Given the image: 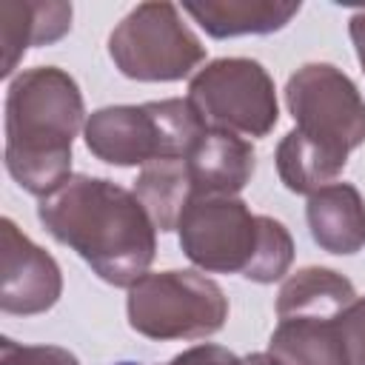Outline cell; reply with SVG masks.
<instances>
[{
  "label": "cell",
  "instance_id": "1",
  "mask_svg": "<svg viewBox=\"0 0 365 365\" xmlns=\"http://www.w3.org/2000/svg\"><path fill=\"white\" fill-rule=\"evenodd\" d=\"M37 220L117 288H131L145 277L157 254V228L137 194L103 177H68L40 200Z\"/></svg>",
  "mask_w": 365,
  "mask_h": 365
},
{
  "label": "cell",
  "instance_id": "2",
  "mask_svg": "<svg viewBox=\"0 0 365 365\" xmlns=\"http://www.w3.org/2000/svg\"><path fill=\"white\" fill-rule=\"evenodd\" d=\"M77 80L57 66L20 71L6 91V171L34 197L71 177V145L83 123Z\"/></svg>",
  "mask_w": 365,
  "mask_h": 365
},
{
  "label": "cell",
  "instance_id": "3",
  "mask_svg": "<svg viewBox=\"0 0 365 365\" xmlns=\"http://www.w3.org/2000/svg\"><path fill=\"white\" fill-rule=\"evenodd\" d=\"M182 254L208 274H242L268 285L288 274L294 240L265 214H251L240 197H194L177 222Z\"/></svg>",
  "mask_w": 365,
  "mask_h": 365
},
{
  "label": "cell",
  "instance_id": "4",
  "mask_svg": "<svg viewBox=\"0 0 365 365\" xmlns=\"http://www.w3.org/2000/svg\"><path fill=\"white\" fill-rule=\"evenodd\" d=\"M208 131L188 100H154L143 106H106L88 114L86 148L120 168L157 160H185Z\"/></svg>",
  "mask_w": 365,
  "mask_h": 365
},
{
  "label": "cell",
  "instance_id": "5",
  "mask_svg": "<svg viewBox=\"0 0 365 365\" xmlns=\"http://www.w3.org/2000/svg\"><path fill=\"white\" fill-rule=\"evenodd\" d=\"M128 325L157 342L205 339L228 319V297L197 271H157L140 277L125 299Z\"/></svg>",
  "mask_w": 365,
  "mask_h": 365
},
{
  "label": "cell",
  "instance_id": "6",
  "mask_svg": "<svg viewBox=\"0 0 365 365\" xmlns=\"http://www.w3.org/2000/svg\"><path fill=\"white\" fill-rule=\"evenodd\" d=\"M285 106L302 143L345 168L348 154L365 143V100L356 83L331 63H305L285 83Z\"/></svg>",
  "mask_w": 365,
  "mask_h": 365
},
{
  "label": "cell",
  "instance_id": "7",
  "mask_svg": "<svg viewBox=\"0 0 365 365\" xmlns=\"http://www.w3.org/2000/svg\"><path fill=\"white\" fill-rule=\"evenodd\" d=\"M108 57L128 80L174 83L205 60V46L174 3H140L108 34Z\"/></svg>",
  "mask_w": 365,
  "mask_h": 365
},
{
  "label": "cell",
  "instance_id": "8",
  "mask_svg": "<svg viewBox=\"0 0 365 365\" xmlns=\"http://www.w3.org/2000/svg\"><path fill=\"white\" fill-rule=\"evenodd\" d=\"M208 128L268 137L279 120V103L271 74L248 57H220L200 68L185 97Z\"/></svg>",
  "mask_w": 365,
  "mask_h": 365
},
{
  "label": "cell",
  "instance_id": "9",
  "mask_svg": "<svg viewBox=\"0 0 365 365\" xmlns=\"http://www.w3.org/2000/svg\"><path fill=\"white\" fill-rule=\"evenodd\" d=\"M63 274L57 259L31 242L14 220H0V308L3 314L34 317L57 305Z\"/></svg>",
  "mask_w": 365,
  "mask_h": 365
},
{
  "label": "cell",
  "instance_id": "10",
  "mask_svg": "<svg viewBox=\"0 0 365 365\" xmlns=\"http://www.w3.org/2000/svg\"><path fill=\"white\" fill-rule=\"evenodd\" d=\"M185 168L194 197H237L254 177L257 154L245 137L208 128L185 157Z\"/></svg>",
  "mask_w": 365,
  "mask_h": 365
},
{
  "label": "cell",
  "instance_id": "11",
  "mask_svg": "<svg viewBox=\"0 0 365 365\" xmlns=\"http://www.w3.org/2000/svg\"><path fill=\"white\" fill-rule=\"evenodd\" d=\"M71 29V3L57 0H6L0 3V74L9 77L31 46L57 43Z\"/></svg>",
  "mask_w": 365,
  "mask_h": 365
},
{
  "label": "cell",
  "instance_id": "12",
  "mask_svg": "<svg viewBox=\"0 0 365 365\" xmlns=\"http://www.w3.org/2000/svg\"><path fill=\"white\" fill-rule=\"evenodd\" d=\"M305 220L314 242L328 254L365 248V200L351 182H331L308 197Z\"/></svg>",
  "mask_w": 365,
  "mask_h": 365
},
{
  "label": "cell",
  "instance_id": "13",
  "mask_svg": "<svg viewBox=\"0 0 365 365\" xmlns=\"http://www.w3.org/2000/svg\"><path fill=\"white\" fill-rule=\"evenodd\" d=\"M299 3H277V0H208V3H185L182 11L191 14L205 34L225 40L240 34H271L285 29L297 14Z\"/></svg>",
  "mask_w": 365,
  "mask_h": 365
},
{
  "label": "cell",
  "instance_id": "14",
  "mask_svg": "<svg viewBox=\"0 0 365 365\" xmlns=\"http://www.w3.org/2000/svg\"><path fill=\"white\" fill-rule=\"evenodd\" d=\"M356 299L354 282L339 271L308 265L291 274L277 294V317H317V319H339V314Z\"/></svg>",
  "mask_w": 365,
  "mask_h": 365
},
{
  "label": "cell",
  "instance_id": "15",
  "mask_svg": "<svg viewBox=\"0 0 365 365\" xmlns=\"http://www.w3.org/2000/svg\"><path fill=\"white\" fill-rule=\"evenodd\" d=\"M268 354L279 365H351L336 319L288 317L268 339Z\"/></svg>",
  "mask_w": 365,
  "mask_h": 365
},
{
  "label": "cell",
  "instance_id": "16",
  "mask_svg": "<svg viewBox=\"0 0 365 365\" xmlns=\"http://www.w3.org/2000/svg\"><path fill=\"white\" fill-rule=\"evenodd\" d=\"M134 194L160 234L174 231L182 211L194 200V185L185 160H157L143 165L140 177L134 180Z\"/></svg>",
  "mask_w": 365,
  "mask_h": 365
},
{
  "label": "cell",
  "instance_id": "17",
  "mask_svg": "<svg viewBox=\"0 0 365 365\" xmlns=\"http://www.w3.org/2000/svg\"><path fill=\"white\" fill-rule=\"evenodd\" d=\"M0 365H80L77 356L57 345H20L0 339Z\"/></svg>",
  "mask_w": 365,
  "mask_h": 365
},
{
  "label": "cell",
  "instance_id": "18",
  "mask_svg": "<svg viewBox=\"0 0 365 365\" xmlns=\"http://www.w3.org/2000/svg\"><path fill=\"white\" fill-rule=\"evenodd\" d=\"M351 365H365V297H356L336 319Z\"/></svg>",
  "mask_w": 365,
  "mask_h": 365
},
{
  "label": "cell",
  "instance_id": "19",
  "mask_svg": "<svg viewBox=\"0 0 365 365\" xmlns=\"http://www.w3.org/2000/svg\"><path fill=\"white\" fill-rule=\"evenodd\" d=\"M165 365H242V356H237L234 351H228L222 345L202 342V345H194V348L171 356Z\"/></svg>",
  "mask_w": 365,
  "mask_h": 365
},
{
  "label": "cell",
  "instance_id": "20",
  "mask_svg": "<svg viewBox=\"0 0 365 365\" xmlns=\"http://www.w3.org/2000/svg\"><path fill=\"white\" fill-rule=\"evenodd\" d=\"M348 34H351V40H354L356 60H359V66H362V71H365V11L351 14V20H348Z\"/></svg>",
  "mask_w": 365,
  "mask_h": 365
},
{
  "label": "cell",
  "instance_id": "21",
  "mask_svg": "<svg viewBox=\"0 0 365 365\" xmlns=\"http://www.w3.org/2000/svg\"><path fill=\"white\" fill-rule=\"evenodd\" d=\"M242 365H279V362L265 351V354H248V356H242Z\"/></svg>",
  "mask_w": 365,
  "mask_h": 365
}]
</instances>
